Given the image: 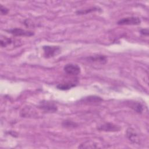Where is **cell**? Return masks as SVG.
<instances>
[{
    "label": "cell",
    "instance_id": "obj_1",
    "mask_svg": "<svg viewBox=\"0 0 149 149\" xmlns=\"http://www.w3.org/2000/svg\"><path fill=\"white\" fill-rule=\"evenodd\" d=\"M44 51V56L45 58H51L58 55L61 51L59 46L56 45H44L42 47Z\"/></svg>",
    "mask_w": 149,
    "mask_h": 149
},
{
    "label": "cell",
    "instance_id": "obj_2",
    "mask_svg": "<svg viewBox=\"0 0 149 149\" xmlns=\"http://www.w3.org/2000/svg\"><path fill=\"white\" fill-rule=\"evenodd\" d=\"M63 70L66 74L72 76L78 75L81 72V69L80 66L76 64L73 63L66 64L63 68Z\"/></svg>",
    "mask_w": 149,
    "mask_h": 149
},
{
    "label": "cell",
    "instance_id": "obj_3",
    "mask_svg": "<svg viewBox=\"0 0 149 149\" xmlns=\"http://www.w3.org/2000/svg\"><path fill=\"white\" fill-rule=\"evenodd\" d=\"M141 23V20L138 17H127L120 19L118 22V25H139Z\"/></svg>",
    "mask_w": 149,
    "mask_h": 149
},
{
    "label": "cell",
    "instance_id": "obj_4",
    "mask_svg": "<svg viewBox=\"0 0 149 149\" xmlns=\"http://www.w3.org/2000/svg\"><path fill=\"white\" fill-rule=\"evenodd\" d=\"M9 33L15 36H27L30 37L34 34V32L28 30H25L20 28H13L6 30Z\"/></svg>",
    "mask_w": 149,
    "mask_h": 149
},
{
    "label": "cell",
    "instance_id": "obj_5",
    "mask_svg": "<svg viewBox=\"0 0 149 149\" xmlns=\"http://www.w3.org/2000/svg\"><path fill=\"white\" fill-rule=\"evenodd\" d=\"M39 108L46 112H55L58 109L55 104L47 101H43L40 102Z\"/></svg>",
    "mask_w": 149,
    "mask_h": 149
},
{
    "label": "cell",
    "instance_id": "obj_6",
    "mask_svg": "<svg viewBox=\"0 0 149 149\" xmlns=\"http://www.w3.org/2000/svg\"><path fill=\"white\" fill-rule=\"evenodd\" d=\"M97 129L100 131H104V132H118L120 130V127L116 125L113 123H105L104 124H102L100 126H99L97 127Z\"/></svg>",
    "mask_w": 149,
    "mask_h": 149
},
{
    "label": "cell",
    "instance_id": "obj_7",
    "mask_svg": "<svg viewBox=\"0 0 149 149\" xmlns=\"http://www.w3.org/2000/svg\"><path fill=\"white\" fill-rule=\"evenodd\" d=\"M86 61L90 62H95V63H100L101 64H105L107 62V56L103 55H93L87 57L86 58Z\"/></svg>",
    "mask_w": 149,
    "mask_h": 149
},
{
    "label": "cell",
    "instance_id": "obj_8",
    "mask_svg": "<svg viewBox=\"0 0 149 149\" xmlns=\"http://www.w3.org/2000/svg\"><path fill=\"white\" fill-rule=\"evenodd\" d=\"M126 136L128 139L133 143L137 144L139 143V136L134 129L129 128L126 132Z\"/></svg>",
    "mask_w": 149,
    "mask_h": 149
},
{
    "label": "cell",
    "instance_id": "obj_9",
    "mask_svg": "<svg viewBox=\"0 0 149 149\" xmlns=\"http://www.w3.org/2000/svg\"><path fill=\"white\" fill-rule=\"evenodd\" d=\"M76 84L75 83H66L59 84L56 86V88L60 90H68L74 87H75Z\"/></svg>",
    "mask_w": 149,
    "mask_h": 149
},
{
    "label": "cell",
    "instance_id": "obj_10",
    "mask_svg": "<svg viewBox=\"0 0 149 149\" xmlns=\"http://www.w3.org/2000/svg\"><path fill=\"white\" fill-rule=\"evenodd\" d=\"M97 11H101V9L98 7H91L88 9H81L76 11L77 15H86L93 12H97Z\"/></svg>",
    "mask_w": 149,
    "mask_h": 149
},
{
    "label": "cell",
    "instance_id": "obj_11",
    "mask_svg": "<svg viewBox=\"0 0 149 149\" xmlns=\"http://www.w3.org/2000/svg\"><path fill=\"white\" fill-rule=\"evenodd\" d=\"M81 100H83V102H99L101 101H102V99L98 96H95V95H91V96H88L87 97H85L84 99H82Z\"/></svg>",
    "mask_w": 149,
    "mask_h": 149
},
{
    "label": "cell",
    "instance_id": "obj_12",
    "mask_svg": "<svg viewBox=\"0 0 149 149\" xmlns=\"http://www.w3.org/2000/svg\"><path fill=\"white\" fill-rule=\"evenodd\" d=\"M130 108H132L134 111L139 113H141L143 111V107L141 104L137 102H134L132 104L130 105Z\"/></svg>",
    "mask_w": 149,
    "mask_h": 149
},
{
    "label": "cell",
    "instance_id": "obj_13",
    "mask_svg": "<svg viewBox=\"0 0 149 149\" xmlns=\"http://www.w3.org/2000/svg\"><path fill=\"white\" fill-rule=\"evenodd\" d=\"M62 126L65 127V128H68V129H72V128H75L77 127L78 125L76 123L70 120H64L62 123Z\"/></svg>",
    "mask_w": 149,
    "mask_h": 149
},
{
    "label": "cell",
    "instance_id": "obj_14",
    "mask_svg": "<svg viewBox=\"0 0 149 149\" xmlns=\"http://www.w3.org/2000/svg\"><path fill=\"white\" fill-rule=\"evenodd\" d=\"M12 42V39L7 37H4V38H1V46L2 47H6L8 45H10Z\"/></svg>",
    "mask_w": 149,
    "mask_h": 149
},
{
    "label": "cell",
    "instance_id": "obj_15",
    "mask_svg": "<svg viewBox=\"0 0 149 149\" xmlns=\"http://www.w3.org/2000/svg\"><path fill=\"white\" fill-rule=\"evenodd\" d=\"M1 13L2 15H6L8 12H9V9L8 8H6V7L2 6V5H1Z\"/></svg>",
    "mask_w": 149,
    "mask_h": 149
},
{
    "label": "cell",
    "instance_id": "obj_16",
    "mask_svg": "<svg viewBox=\"0 0 149 149\" xmlns=\"http://www.w3.org/2000/svg\"><path fill=\"white\" fill-rule=\"evenodd\" d=\"M140 33L141 35L145 36H148V29H142L140 30Z\"/></svg>",
    "mask_w": 149,
    "mask_h": 149
}]
</instances>
